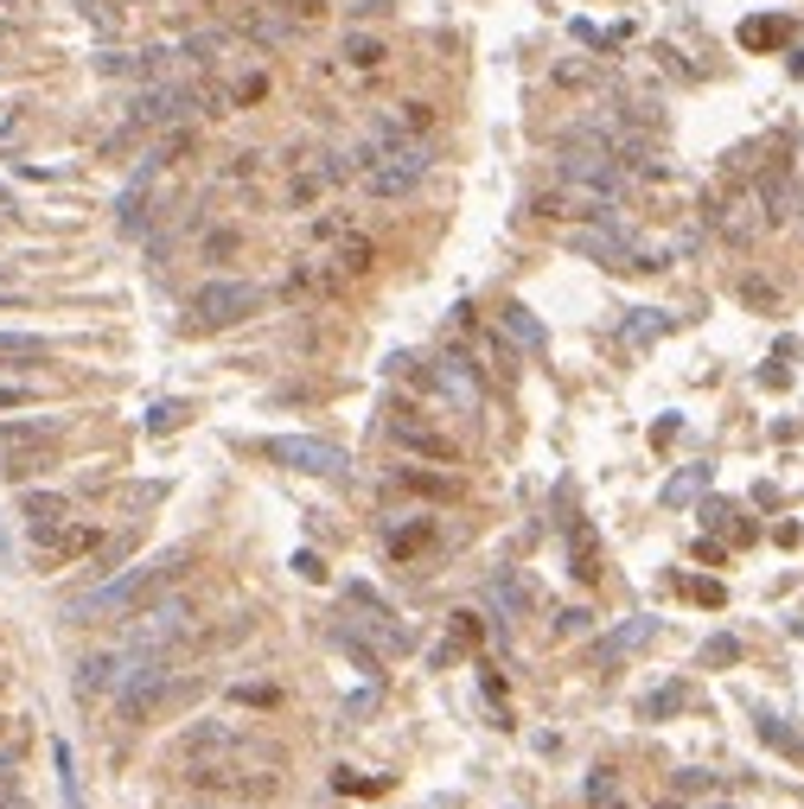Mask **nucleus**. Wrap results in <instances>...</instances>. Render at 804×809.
Here are the masks:
<instances>
[{
    "label": "nucleus",
    "instance_id": "f257e3e1",
    "mask_svg": "<svg viewBox=\"0 0 804 809\" xmlns=\"http://www.w3.org/2000/svg\"><path fill=\"white\" fill-rule=\"evenodd\" d=\"M185 561H192V549H160L154 561H141V567H129V574L103 581L96 593L71 600V606H64V618H71V625H96V618H134V612H147L160 593H166V586L180 581Z\"/></svg>",
    "mask_w": 804,
    "mask_h": 809
},
{
    "label": "nucleus",
    "instance_id": "f03ea898",
    "mask_svg": "<svg viewBox=\"0 0 804 809\" xmlns=\"http://www.w3.org/2000/svg\"><path fill=\"white\" fill-rule=\"evenodd\" d=\"M435 166L428 141H370L358 153V173H364V192L370 198H409L421 178Z\"/></svg>",
    "mask_w": 804,
    "mask_h": 809
},
{
    "label": "nucleus",
    "instance_id": "7ed1b4c3",
    "mask_svg": "<svg viewBox=\"0 0 804 809\" xmlns=\"http://www.w3.org/2000/svg\"><path fill=\"white\" fill-rule=\"evenodd\" d=\"M129 657H134V651H129ZM192 688H199V683H185L166 657H134L129 676H122V688H115V714H122L129 727H141V720H154L166 702H185Z\"/></svg>",
    "mask_w": 804,
    "mask_h": 809
},
{
    "label": "nucleus",
    "instance_id": "20e7f679",
    "mask_svg": "<svg viewBox=\"0 0 804 809\" xmlns=\"http://www.w3.org/2000/svg\"><path fill=\"white\" fill-rule=\"evenodd\" d=\"M262 453L275 465H287V472H307V479H345L352 472L345 447L319 440V433H275V440H262Z\"/></svg>",
    "mask_w": 804,
    "mask_h": 809
},
{
    "label": "nucleus",
    "instance_id": "39448f33",
    "mask_svg": "<svg viewBox=\"0 0 804 809\" xmlns=\"http://www.w3.org/2000/svg\"><path fill=\"white\" fill-rule=\"evenodd\" d=\"M192 790H205V797H243V803H268L282 778L275 771H250V765H231V759H192Z\"/></svg>",
    "mask_w": 804,
    "mask_h": 809
},
{
    "label": "nucleus",
    "instance_id": "423d86ee",
    "mask_svg": "<svg viewBox=\"0 0 804 809\" xmlns=\"http://www.w3.org/2000/svg\"><path fill=\"white\" fill-rule=\"evenodd\" d=\"M262 294L256 280H205L199 294H192V326H205V331H217V326H236V319H250V313H262Z\"/></svg>",
    "mask_w": 804,
    "mask_h": 809
},
{
    "label": "nucleus",
    "instance_id": "0eeeda50",
    "mask_svg": "<svg viewBox=\"0 0 804 809\" xmlns=\"http://www.w3.org/2000/svg\"><path fill=\"white\" fill-rule=\"evenodd\" d=\"M185 632H192V606L185 600H154L147 612H134L122 651H134V657H166V644H180Z\"/></svg>",
    "mask_w": 804,
    "mask_h": 809
},
{
    "label": "nucleus",
    "instance_id": "6e6552de",
    "mask_svg": "<svg viewBox=\"0 0 804 809\" xmlns=\"http://www.w3.org/2000/svg\"><path fill=\"white\" fill-rule=\"evenodd\" d=\"M211 752H256L250 734H236L231 720H199L180 734V759H211Z\"/></svg>",
    "mask_w": 804,
    "mask_h": 809
},
{
    "label": "nucleus",
    "instance_id": "1a4fd4ad",
    "mask_svg": "<svg viewBox=\"0 0 804 809\" xmlns=\"http://www.w3.org/2000/svg\"><path fill=\"white\" fill-rule=\"evenodd\" d=\"M96 549V530L90 523H78V516H64V523H52V530H32V555L45 561H78Z\"/></svg>",
    "mask_w": 804,
    "mask_h": 809
},
{
    "label": "nucleus",
    "instance_id": "9d476101",
    "mask_svg": "<svg viewBox=\"0 0 804 809\" xmlns=\"http://www.w3.org/2000/svg\"><path fill=\"white\" fill-rule=\"evenodd\" d=\"M651 637H658V618H625V625H613L607 637H594V669H613V663H625L632 651H645Z\"/></svg>",
    "mask_w": 804,
    "mask_h": 809
},
{
    "label": "nucleus",
    "instance_id": "9b49d317",
    "mask_svg": "<svg viewBox=\"0 0 804 809\" xmlns=\"http://www.w3.org/2000/svg\"><path fill=\"white\" fill-rule=\"evenodd\" d=\"M129 651H96V657L78 663V676H71V688H78L83 702L90 695H109V688H122V676H129Z\"/></svg>",
    "mask_w": 804,
    "mask_h": 809
},
{
    "label": "nucleus",
    "instance_id": "f8f14e48",
    "mask_svg": "<svg viewBox=\"0 0 804 809\" xmlns=\"http://www.w3.org/2000/svg\"><path fill=\"white\" fill-rule=\"evenodd\" d=\"M428 382L441 389V396H454V402L467 408V414H479V377H472V363L460 351L435 357V370H428Z\"/></svg>",
    "mask_w": 804,
    "mask_h": 809
},
{
    "label": "nucleus",
    "instance_id": "ddd939ff",
    "mask_svg": "<svg viewBox=\"0 0 804 809\" xmlns=\"http://www.w3.org/2000/svg\"><path fill=\"white\" fill-rule=\"evenodd\" d=\"M185 109H192V90H147V96H134L129 127H166V122H180Z\"/></svg>",
    "mask_w": 804,
    "mask_h": 809
},
{
    "label": "nucleus",
    "instance_id": "4468645a",
    "mask_svg": "<svg viewBox=\"0 0 804 809\" xmlns=\"http://www.w3.org/2000/svg\"><path fill=\"white\" fill-rule=\"evenodd\" d=\"M154 173H160V160H141V173H134L129 185H122V198H115V224L129 229V236L147 224V192H154Z\"/></svg>",
    "mask_w": 804,
    "mask_h": 809
},
{
    "label": "nucleus",
    "instance_id": "2eb2a0df",
    "mask_svg": "<svg viewBox=\"0 0 804 809\" xmlns=\"http://www.w3.org/2000/svg\"><path fill=\"white\" fill-rule=\"evenodd\" d=\"M389 433H396V447H409V453H421V459H441V465H454V440H447V433L421 428V421H409V414H396V421H389Z\"/></svg>",
    "mask_w": 804,
    "mask_h": 809
},
{
    "label": "nucleus",
    "instance_id": "dca6fc26",
    "mask_svg": "<svg viewBox=\"0 0 804 809\" xmlns=\"http://www.w3.org/2000/svg\"><path fill=\"white\" fill-rule=\"evenodd\" d=\"M569 574L581 586L600 581V535H594V523H569Z\"/></svg>",
    "mask_w": 804,
    "mask_h": 809
},
{
    "label": "nucleus",
    "instance_id": "f3484780",
    "mask_svg": "<svg viewBox=\"0 0 804 809\" xmlns=\"http://www.w3.org/2000/svg\"><path fill=\"white\" fill-rule=\"evenodd\" d=\"M486 600L498 606V618H530V586H523L511 567H498L492 581H486Z\"/></svg>",
    "mask_w": 804,
    "mask_h": 809
},
{
    "label": "nucleus",
    "instance_id": "a211bd4d",
    "mask_svg": "<svg viewBox=\"0 0 804 809\" xmlns=\"http://www.w3.org/2000/svg\"><path fill=\"white\" fill-rule=\"evenodd\" d=\"M64 421H0V453H27V447H52Z\"/></svg>",
    "mask_w": 804,
    "mask_h": 809
},
{
    "label": "nucleus",
    "instance_id": "6ab92c4d",
    "mask_svg": "<svg viewBox=\"0 0 804 809\" xmlns=\"http://www.w3.org/2000/svg\"><path fill=\"white\" fill-rule=\"evenodd\" d=\"M20 516H27V535L52 530V523L71 516V498H58V491H27V498H20Z\"/></svg>",
    "mask_w": 804,
    "mask_h": 809
},
{
    "label": "nucleus",
    "instance_id": "aec40b11",
    "mask_svg": "<svg viewBox=\"0 0 804 809\" xmlns=\"http://www.w3.org/2000/svg\"><path fill=\"white\" fill-rule=\"evenodd\" d=\"M498 319H505V331L518 338L523 351H549V331H543V319H537V313H530L523 300H511L505 313H498Z\"/></svg>",
    "mask_w": 804,
    "mask_h": 809
},
{
    "label": "nucleus",
    "instance_id": "412c9836",
    "mask_svg": "<svg viewBox=\"0 0 804 809\" xmlns=\"http://www.w3.org/2000/svg\"><path fill=\"white\" fill-rule=\"evenodd\" d=\"M45 351H52V345H45L39 331H7V326H0V363L27 370V363H45Z\"/></svg>",
    "mask_w": 804,
    "mask_h": 809
},
{
    "label": "nucleus",
    "instance_id": "4be33fe9",
    "mask_svg": "<svg viewBox=\"0 0 804 809\" xmlns=\"http://www.w3.org/2000/svg\"><path fill=\"white\" fill-rule=\"evenodd\" d=\"M671 326H676L671 313H658V306H639V313L625 319V345H651V338H664Z\"/></svg>",
    "mask_w": 804,
    "mask_h": 809
},
{
    "label": "nucleus",
    "instance_id": "5701e85b",
    "mask_svg": "<svg viewBox=\"0 0 804 809\" xmlns=\"http://www.w3.org/2000/svg\"><path fill=\"white\" fill-rule=\"evenodd\" d=\"M702 491H709V465H683V472H676L671 484H664V504H690V498H702Z\"/></svg>",
    "mask_w": 804,
    "mask_h": 809
},
{
    "label": "nucleus",
    "instance_id": "b1692460",
    "mask_svg": "<svg viewBox=\"0 0 804 809\" xmlns=\"http://www.w3.org/2000/svg\"><path fill=\"white\" fill-rule=\"evenodd\" d=\"M384 58H389L384 39H370V32H352V39H345V64H352V71H377Z\"/></svg>",
    "mask_w": 804,
    "mask_h": 809
},
{
    "label": "nucleus",
    "instance_id": "393cba45",
    "mask_svg": "<svg viewBox=\"0 0 804 809\" xmlns=\"http://www.w3.org/2000/svg\"><path fill=\"white\" fill-rule=\"evenodd\" d=\"M52 765H58V790H64V809H83V790H78V759H71V746H64V739L52 746Z\"/></svg>",
    "mask_w": 804,
    "mask_h": 809
},
{
    "label": "nucleus",
    "instance_id": "a878e982",
    "mask_svg": "<svg viewBox=\"0 0 804 809\" xmlns=\"http://www.w3.org/2000/svg\"><path fill=\"white\" fill-rule=\"evenodd\" d=\"M778 39H785V20H778V13H760V20L741 25V45L747 51H766V45H778Z\"/></svg>",
    "mask_w": 804,
    "mask_h": 809
},
{
    "label": "nucleus",
    "instance_id": "bb28decb",
    "mask_svg": "<svg viewBox=\"0 0 804 809\" xmlns=\"http://www.w3.org/2000/svg\"><path fill=\"white\" fill-rule=\"evenodd\" d=\"M753 720H760V739H766V746H778V752H792V759H804V739L792 734V727H785L778 714H753Z\"/></svg>",
    "mask_w": 804,
    "mask_h": 809
},
{
    "label": "nucleus",
    "instance_id": "cd10ccee",
    "mask_svg": "<svg viewBox=\"0 0 804 809\" xmlns=\"http://www.w3.org/2000/svg\"><path fill=\"white\" fill-rule=\"evenodd\" d=\"M702 523H709V530H734V542H747V523H741V510H727L722 498H709V504H702Z\"/></svg>",
    "mask_w": 804,
    "mask_h": 809
},
{
    "label": "nucleus",
    "instance_id": "c85d7f7f",
    "mask_svg": "<svg viewBox=\"0 0 804 809\" xmlns=\"http://www.w3.org/2000/svg\"><path fill=\"white\" fill-rule=\"evenodd\" d=\"M333 268H338V275H364V268H370V243H364V236H352V243H338Z\"/></svg>",
    "mask_w": 804,
    "mask_h": 809
},
{
    "label": "nucleus",
    "instance_id": "c756f323",
    "mask_svg": "<svg viewBox=\"0 0 804 809\" xmlns=\"http://www.w3.org/2000/svg\"><path fill=\"white\" fill-rule=\"evenodd\" d=\"M185 414H192L185 402H154V408H147V433H173Z\"/></svg>",
    "mask_w": 804,
    "mask_h": 809
},
{
    "label": "nucleus",
    "instance_id": "7c9ffc66",
    "mask_svg": "<svg viewBox=\"0 0 804 809\" xmlns=\"http://www.w3.org/2000/svg\"><path fill=\"white\" fill-rule=\"evenodd\" d=\"M676 708H683V683L658 688V695H645V702H639V714H645V720H658V714H676Z\"/></svg>",
    "mask_w": 804,
    "mask_h": 809
},
{
    "label": "nucleus",
    "instance_id": "2f4dec72",
    "mask_svg": "<svg viewBox=\"0 0 804 809\" xmlns=\"http://www.w3.org/2000/svg\"><path fill=\"white\" fill-rule=\"evenodd\" d=\"M403 484H409V491H421V498H454V479H428V472H403Z\"/></svg>",
    "mask_w": 804,
    "mask_h": 809
},
{
    "label": "nucleus",
    "instance_id": "473e14b6",
    "mask_svg": "<svg viewBox=\"0 0 804 809\" xmlns=\"http://www.w3.org/2000/svg\"><path fill=\"white\" fill-rule=\"evenodd\" d=\"M702 663H741V637H709L702 644Z\"/></svg>",
    "mask_w": 804,
    "mask_h": 809
},
{
    "label": "nucleus",
    "instance_id": "72a5a7b5",
    "mask_svg": "<svg viewBox=\"0 0 804 809\" xmlns=\"http://www.w3.org/2000/svg\"><path fill=\"white\" fill-rule=\"evenodd\" d=\"M671 785L683 790V797H709V790H715V778H709V771H676Z\"/></svg>",
    "mask_w": 804,
    "mask_h": 809
},
{
    "label": "nucleus",
    "instance_id": "f704fd0d",
    "mask_svg": "<svg viewBox=\"0 0 804 809\" xmlns=\"http://www.w3.org/2000/svg\"><path fill=\"white\" fill-rule=\"evenodd\" d=\"M588 625H594V612H588V606H569V612H562V618H556V632H562V637L588 632Z\"/></svg>",
    "mask_w": 804,
    "mask_h": 809
},
{
    "label": "nucleus",
    "instance_id": "c9c22d12",
    "mask_svg": "<svg viewBox=\"0 0 804 809\" xmlns=\"http://www.w3.org/2000/svg\"><path fill=\"white\" fill-rule=\"evenodd\" d=\"M613 771H594V778H588V803H613Z\"/></svg>",
    "mask_w": 804,
    "mask_h": 809
},
{
    "label": "nucleus",
    "instance_id": "e433bc0d",
    "mask_svg": "<svg viewBox=\"0 0 804 809\" xmlns=\"http://www.w3.org/2000/svg\"><path fill=\"white\" fill-rule=\"evenodd\" d=\"M377 695H384V688H364V695H352V702H345V720H364V714L377 708Z\"/></svg>",
    "mask_w": 804,
    "mask_h": 809
},
{
    "label": "nucleus",
    "instance_id": "4c0bfd02",
    "mask_svg": "<svg viewBox=\"0 0 804 809\" xmlns=\"http://www.w3.org/2000/svg\"><path fill=\"white\" fill-rule=\"evenodd\" d=\"M294 567H301V581H326V561L313 555V549H301V555H294Z\"/></svg>",
    "mask_w": 804,
    "mask_h": 809
},
{
    "label": "nucleus",
    "instance_id": "58836bf2",
    "mask_svg": "<svg viewBox=\"0 0 804 809\" xmlns=\"http://www.w3.org/2000/svg\"><path fill=\"white\" fill-rule=\"evenodd\" d=\"M27 402H32L27 382H0V408H27Z\"/></svg>",
    "mask_w": 804,
    "mask_h": 809
},
{
    "label": "nucleus",
    "instance_id": "ea45409f",
    "mask_svg": "<svg viewBox=\"0 0 804 809\" xmlns=\"http://www.w3.org/2000/svg\"><path fill=\"white\" fill-rule=\"evenodd\" d=\"M338 790H384V778H352V771H338Z\"/></svg>",
    "mask_w": 804,
    "mask_h": 809
},
{
    "label": "nucleus",
    "instance_id": "a19ab883",
    "mask_svg": "<svg viewBox=\"0 0 804 809\" xmlns=\"http://www.w3.org/2000/svg\"><path fill=\"white\" fill-rule=\"evenodd\" d=\"M690 593H696L702 606H722V586H715V581H696V586H690Z\"/></svg>",
    "mask_w": 804,
    "mask_h": 809
},
{
    "label": "nucleus",
    "instance_id": "79ce46f5",
    "mask_svg": "<svg viewBox=\"0 0 804 809\" xmlns=\"http://www.w3.org/2000/svg\"><path fill=\"white\" fill-rule=\"evenodd\" d=\"M0 809H27V803H20V790L7 785V778H0Z\"/></svg>",
    "mask_w": 804,
    "mask_h": 809
},
{
    "label": "nucleus",
    "instance_id": "37998d69",
    "mask_svg": "<svg viewBox=\"0 0 804 809\" xmlns=\"http://www.w3.org/2000/svg\"><path fill=\"white\" fill-rule=\"evenodd\" d=\"M0 567H13V542H7V530H0Z\"/></svg>",
    "mask_w": 804,
    "mask_h": 809
},
{
    "label": "nucleus",
    "instance_id": "c03bdc74",
    "mask_svg": "<svg viewBox=\"0 0 804 809\" xmlns=\"http://www.w3.org/2000/svg\"><path fill=\"white\" fill-rule=\"evenodd\" d=\"M7 7H13V13H32V0H7Z\"/></svg>",
    "mask_w": 804,
    "mask_h": 809
},
{
    "label": "nucleus",
    "instance_id": "a18cd8bd",
    "mask_svg": "<svg viewBox=\"0 0 804 809\" xmlns=\"http://www.w3.org/2000/svg\"><path fill=\"white\" fill-rule=\"evenodd\" d=\"M7 765H13V752H7V746H0V771H7Z\"/></svg>",
    "mask_w": 804,
    "mask_h": 809
},
{
    "label": "nucleus",
    "instance_id": "49530a36",
    "mask_svg": "<svg viewBox=\"0 0 804 809\" xmlns=\"http://www.w3.org/2000/svg\"><path fill=\"white\" fill-rule=\"evenodd\" d=\"M792 71H798V76H804V51H798V58H792Z\"/></svg>",
    "mask_w": 804,
    "mask_h": 809
},
{
    "label": "nucleus",
    "instance_id": "de8ad7c7",
    "mask_svg": "<svg viewBox=\"0 0 804 809\" xmlns=\"http://www.w3.org/2000/svg\"><path fill=\"white\" fill-rule=\"evenodd\" d=\"M0 204H13V192H7V185H0Z\"/></svg>",
    "mask_w": 804,
    "mask_h": 809
},
{
    "label": "nucleus",
    "instance_id": "09e8293b",
    "mask_svg": "<svg viewBox=\"0 0 804 809\" xmlns=\"http://www.w3.org/2000/svg\"><path fill=\"white\" fill-rule=\"evenodd\" d=\"M192 809H217V803H192Z\"/></svg>",
    "mask_w": 804,
    "mask_h": 809
},
{
    "label": "nucleus",
    "instance_id": "8fccbe9b",
    "mask_svg": "<svg viewBox=\"0 0 804 809\" xmlns=\"http://www.w3.org/2000/svg\"><path fill=\"white\" fill-rule=\"evenodd\" d=\"M0 280H7V262H0Z\"/></svg>",
    "mask_w": 804,
    "mask_h": 809
}]
</instances>
